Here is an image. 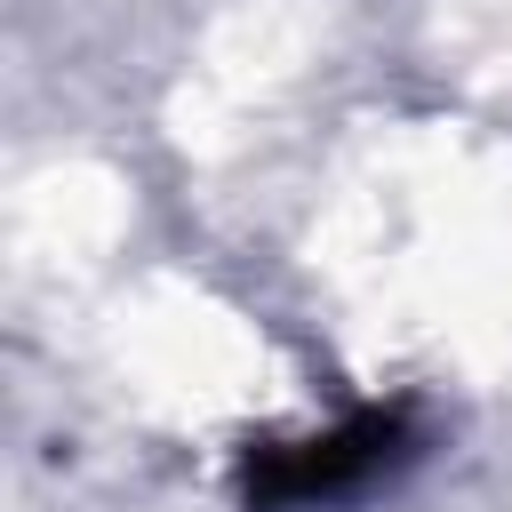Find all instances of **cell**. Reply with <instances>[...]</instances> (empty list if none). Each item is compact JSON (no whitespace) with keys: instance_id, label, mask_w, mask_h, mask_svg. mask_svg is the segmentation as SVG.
Returning <instances> with one entry per match:
<instances>
[{"instance_id":"1","label":"cell","mask_w":512,"mask_h":512,"mask_svg":"<svg viewBox=\"0 0 512 512\" xmlns=\"http://www.w3.org/2000/svg\"><path fill=\"white\" fill-rule=\"evenodd\" d=\"M416 448L408 408H360L312 440H264L240 464V496L248 512H304V504H336L352 488H368L376 472H392Z\"/></svg>"}]
</instances>
